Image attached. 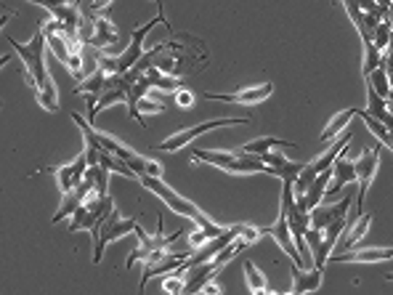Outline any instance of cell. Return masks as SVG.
Segmentation results:
<instances>
[{
    "label": "cell",
    "instance_id": "cell-1",
    "mask_svg": "<svg viewBox=\"0 0 393 295\" xmlns=\"http://www.w3.org/2000/svg\"><path fill=\"white\" fill-rule=\"evenodd\" d=\"M6 43L14 48L19 54V59L24 64V80L35 88V96L40 106L46 112H56L59 109V96H56V86H53V77L46 67V32L37 27V32L32 35L30 43H16L11 38H6Z\"/></svg>",
    "mask_w": 393,
    "mask_h": 295
},
{
    "label": "cell",
    "instance_id": "cell-2",
    "mask_svg": "<svg viewBox=\"0 0 393 295\" xmlns=\"http://www.w3.org/2000/svg\"><path fill=\"white\" fill-rule=\"evenodd\" d=\"M138 184H141L144 189H149V192L157 194V197H160V200H162L173 213H178V216H183V218L194 221V226H199V229H205V234L210 237V239L226 232L224 226H218L215 221H210V218H208V216H205V213H202L192 200H186V197H181L178 192H173V189H170L160 176H138Z\"/></svg>",
    "mask_w": 393,
    "mask_h": 295
},
{
    "label": "cell",
    "instance_id": "cell-3",
    "mask_svg": "<svg viewBox=\"0 0 393 295\" xmlns=\"http://www.w3.org/2000/svg\"><path fill=\"white\" fill-rule=\"evenodd\" d=\"M157 24H165L167 30H170V22L165 19V14L151 16V19L147 22V24H144V27H136V30H133V35H131V43H128V48L122 51L117 59L99 56V67H101L106 74H125V72H131V70H133V67L138 64V61H141V56H144V40L149 38V32L154 30ZM170 32H173V30H170Z\"/></svg>",
    "mask_w": 393,
    "mask_h": 295
},
{
    "label": "cell",
    "instance_id": "cell-4",
    "mask_svg": "<svg viewBox=\"0 0 393 295\" xmlns=\"http://www.w3.org/2000/svg\"><path fill=\"white\" fill-rule=\"evenodd\" d=\"M192 157H194V163L215 165V168H221V170H226V173H244V176H250V173H266L263 157L247 154V152H240V149H234V152L192 149Z\"/></svg>",
    "mask_w": 393,
    "mask_h": 295
},
{
    "label": "cell",
    "instance_id": "cell-5",
    "mask_svg": "<svg viewBox=\"0 0 393 295\" xmlns=\"http://www.w3.org/2000/svg\"><path fill=\"white\" fill-rule=\"evenodd\" d=\"M138 226V218L136 216H120L117 210H112V213H106V218L101 223H96L91 229L93 234V264L99 266L101 264V258H104V250L109 242H115V239H120L125 234H133V229Z\"/></svg>",
    "mask_w": 393,
    "mask_h": 295
},
{
    "label": "cell",
    "instance_id": "cell-6",
    "mask_svg": "<svg viewBox=\"0 0 393 295\" xmlns=\"http://www.w3.org/2000/svg\"><path fill=\"white\" fill-rule=\"evenodd\" d=\"M247 122H250L247 118H218V120H210V122H199V125H192V128H186V131H178V133H173V136H167L165 141H160V147H157V149H165V152H178V149L189 147L196 136L212 131V128H226V125H247Z\"/></svg>",
    "mask_w": 393,
    "mask_h": 295
},
{
    "label": "cell",
    "instance_id": "cell-7",
    "mask_svg": "<svg viewBox=\"0 0 393 295\" xmlns=\"http://www.w3.org/2000/svg\"><path fill=\"white\" fill-rule=\"evenodd\" d=\"M378 163H380V147H367L362 152V157L353 163L356 178H359V194H356V213H353L351 221H356L364 213V200H367V192H369L372 176H375V170H378ZM348 226H351V223H348Z\"/></svg>",
    "mask_w": 393,
    "mask_h": 295
},
{
    "label": "cell",
    "instance_id": "cell-8",
    "mask_svg": "<svg viewBox=\"0 0 393 295\" xmlns=\"http://www.w3.org/2000/svg\"><path fill=\"white\" fill-rule=\"evenodd\" d=\"M271 93H274L271 83H263V86H250V88L231 90V93H202V99L224 102V104H242V106H256V104L266 102Z\"/></svg>",
    "mask_w": 393,
    "mask_h": 295
},
{
    "label": "cell",
    "instance_id": "cell-9",
    "mask_svg": "<svg viewBox=\"0 0 393 295\" xmlns=\"http://www.w3.org/2000/svg\"><path fill=\"white\" fill-rule=\"evenodd\" d=\"M88 154L85 152H80L72 163L67 165H59V168H48L51 173H53V178H56V184H59V192L67 194L72 192L77 184L85 178V173H88Z\"/></svg>",
    "mask_w": 393,
    "mask_h": 295
},
{
    "label": "cell",
    "instance_id": "cell-10",
    "mask_svg": "<svg viewBox=\"0 0 393 295\" xmlns=\"http://www.w3.org/2000/svg\"><path fill=\"white\" fill-rule=\"evenodd\" d=\"M263 234H271L274 239H276V245L287 253L290 261H292L295 266H303V269H306V261H303L301 250H298V245H295V237H292V232H290L287 213H285L282 207H279V218H276V223L269 226V229H263Z\"/></svg>",
    "mask_w": 393,
    "mask_h": 295
},
{
    "label": "cell",
    "instance_id": "cell-11",
    "mask_svg": "<svg viewBox=\"0 0 393 295\" xmlns=\"http://www.w3.org/2000/svg\"><path fill=\"white\" fill-rule=\"evenodd\" d=\"M96 192V184H93V178H83L80 184H77L72 192H67V194H61V205H59V213H53V223H59V221H67L72 213H75L77 207L83 205L85 200H88V194Z\"/></svg>",
    "mask_w": 393,
    "mask_h": 295
},
{
    "label": "cell",
    "instance_id": "cell-12",
    "mask_svg": "<svg viewBox=\"0 0 393 295\" xmlns=\"http://www.w3.org/2000/svg\"><path fill=\"white\" fill-rule=\"evenodd\" d=\"M330 184H333V168H327V170H321L314 181H311V186L306 189V194L303 197H295L298 200V207H303V210H314L317 205H321V200L327 197V189H330Z\"/></svg>",
    "mask_w": 393,
    "mask_h": 295
},
{
    "label": "cell",
    "instance_id": "cell-13",
    "mask_svg": "<svg viewBox=\"0 0 393 295\" xmlns=\"http://www.w3.org/2000/svg\"><path fill=\"white\" fill-rule=\"evenodd\" d=\"M393 258V248H364V250H343L330 255L333 264H378Z\"/></svg>",
    "mask_w": 393,
    "mask_h": 295
},
{
    "label": "cell",
    "instance_id": "cell-14",
    "mask_svg": "<svg viewBox=\"0 0 393 295\" xmlns=\"http://www.w3.org/2000/svg\"><path fill=\"white\" fill-rule=\"evenodd\" d=\"M321 280H324V269H317V266L303 269V266L292 264V287H290V293L292 295L314 293V290L321 287Z\"/></svg>",
    "mask_w": 393,
    "mask_h": 295
},
{
    "label": "cell",
    "instance_id": "cell-15",
    "mask_svg": "<svg viewBox=\"0 0 393 295\" xmlns=\"http://www.w3.org/2000/svg\"><path fill=\"white\" fill-rule=\"evenodd\" d=\"M348 210H351V192L340 200V202H335V205H317L314 210H311V226H317V229H327L333 221H337V218H343V216H348Z\"/></svg>",
    "mask_w": 393,
    "mask_h": 295
},
{
    "label": "cell",
    "instance_id": "cell-16",
    "mask_svg": "<svg viewBox=\"0 0 393 295\" xmlns=\"http://www.w3.org/2000/svg\"><path fill=\"white\" fill-rule=\"evenodd\" d=\"M359 178H356V168H353V163L346 157V152H340V157L333 163V184H330V189H327V194L330 197H335V194H340L346 186H353Z\"/></svg>",
    "mask_w": 393,
    "mask_h": 295
},
{
    "label": "cell",
    "instance_id": "cell-17",
    "mask_svg": "<svg viewBox=\"0 0 393 295\" xmlns=\"http://www.w3.org/2000/svg\"><path fill=\"white\" fill-rule=\"evenodd\" d=\"M215 271H218V269H215V264H212V261L189 266V269L183 271V280H186V285H183V293H186V295L202 293L205 282H210L212 277H215Z\"/></svg>",
    "mask_w": 393,
    "mask_h": 295
},
{
    "label": "cell",
    "instance_id": "cell-18",
    "mask_svg": "<svg viewBox=\"0 0 393 295\" xmlns=\"http://www.w3.org/2000/svg\"><path fill=\"white\" fill-rule=\"evenodd\" d=\"M72 120H75L77 125H80V131H83V138H85V154H88V163L91 165H99V157H101V152H104V147H101V141H99V133H96V128L91 125V120H85L83 115H77V112H72Z\"/></svg>",
    "mask_w": 393,
    "mask_h": 295
},
{
    "label": "cell",
    "instance_id": "cell-19",
    "mask_svg": "<svg viewBox=\"0 0 393 295\" xmlns=\"http://www.w3.org/2000/svg\"><path fill=\"white\" fill-rule=\"evenodd\" d=\"M351 138H353V133H351V131H343V133H340V138L335 141L333 147L324 149V152L319 154L317 160L311 163V170H314V173H321V170L333 168V163L337 160V157H340V152H346V147L351 144Z\"/></svg>",
    "mask_w": 393,
    "mask_h": 295
},
{
    "label": "cell",
    "instance_id": "cell-20",
    "mask_svg": "<svg viewBox=\"0 0 393 295\" xmlns=\"http://www.w3.org/2000/svg\"><path fill=\"white\" fill-rule=\"evenodd\" d=\"M306 245H308V250H311V258H314V266L317 269H324L327 261H330V248H327V242H324V232L317 229V226H311L308 232H306Z\"/></svg>",
    "mask_w": 393,
    "mask_h": 295
},
{
    "label": "cell",
    "instance_id": "cell-21",
    "mask_svg": "<svg viewBox=\"0 0 393 295\" xmlns=\"http://www.w3.org/2000/svg\"><path fill=\"white\" fill-rule=\"evenodd\" d=\"M115 40H117V30H115V24H112L109 19H99V16H96V27H93L91 40H88L85 45H91L93 51H99V48L112 45Z\"/></svg>",
    "mask_w": 393,
    "mask_h": 295
},
{
    "label": "cell",
    "instance_id": "cell-22",
    "mask_svg": "<svg viewBox=\"0 0 393 295\" xmlns=\"http://www.w3.org/2000/svg\"><path fill=\"white\" fill-rule=\"evenodd\" d=\"M274 147H285V149H295L298 144L295 141H287V138H274V136H260L256 141H247L244 147H240V152H247V154H266L271 152Z\"/></svg>",
    "mask_w": 393,
    "mask_h": 295
},
{
    "label": "cell",
    "instance_id": "cell-23",
    "mask_svg": "<svg viewBox=\"0 0 393 295\" xmlns=\"http://www.w3.org/2000/svg\"><path fill=\"white\" fill-rule=\"evenodd\" d=\"M356 115H359V106H351V109L337 112V115H335V118L327 122V128L321 131V136H319V138H321V141H333L335 136H340V133L346 131L348 125H351V120L356 118Z\"/></svg>",
    "mask_w": 393,
    "mask_h": 295
},
{
    "label": "cell",
    "instance_id": "cell-24",
    "mask_svg": "<svg viewBox=\"0 0 393 295\" xmlns=\"http://www.w3.org/2000/svg\"><path fill=\"white\" fill-rule=\"evenodd\" d=\"M46 43H48V51L61 61V64H67L69 67V61H72V51H69V40H67V35L64 32H46Z\"/></svg>",
    "mask_w": 393,
    "mask_h": 295
},
{
    "label": "cell",
    "instance_id": "cell-25",
    "mask_svg": "<svg viewBox=\"0 0 393 295\" xmlns=\"http://www.w3.org/2000/svg\"><path fill=\"white\" fill-rule=\"evenodd\" d=\"M147 77L151 80V86L160 90H170V93H176L178 88H183V80L178 74H170V72H162V70H157V67H149L147 70Z\"/></svg>",
    "mask_w": 393,
    "mask_h": 295
},
{
    "label": "cell",
    "instance_id": "cell-26",
    "mask_svg": "<svg viewBox=\"0 0 393 295\" xmlns=\"http://www.w3.org/2000/svg\"><path fill=\"white\" fill-rule=\"evenodd\" d=\"M244 280H247V290L253 295L274 293L271 287H269V282H266V274H263L253 261H244Z\"/></svg>",
    "mask_w": 393,
    "mask_h": 295
},
{
    "label": "cell",
    "instance_id": "cell-27",
    "mask_svg": "<svg viewBox=\"0 0 393 295\" xmlns=\"http://www.w3.org/2000/svg\"><path fill=\"white\" fill-rule=\"evenodd\" d=\"M369 223H372V213H362V216L353 221V226H348V237H346V242H343V248H340V253L351 250V248H353V245H356V242H359V239L367 234Z\"/></svg>",
    "mask_w": 393,
    "mask_h": 295
},
{
    "label": "cell",
    "instance_id": "cell-28",
    "mask_svg": "<svg viewBox=\"0 0 393 295\" xmlns=\"http://www.w3.org/2000/svg\"><path fill=\"white\" fill-rule=\"evenodd\" d=\"M104 83H106V72L99 67L93 74H88L85 80H80V86H77V93H83V96H101V90H104Z\"/></svg>",
    "mask_w": 393,
    "mask_h": 295
},
{
    "label": "cell",
    "instance_id": "cell-29",
    "mask_svg": "<svg viewBox=\"0 0 393 295\" xmlns=\"http://www.w3.org/2000/svg\"><path fill=\"white\" fill-rule=\"evenodd\" d=\"M96 133H99V141H101V147L109 149L112 154H117V157H120V160H125V163H131V160H133V157L138 154V152H133L131 147H125L122 141H117L115 136H109V133H104V131H96Z\"/></svg>",
    "mask_w": 393,
    "mask_h": 295
},
{
    "label": "cell",
    "instance_id": "cell-30",
    "mask_svg": "<svg viewBox=\"0 0 393 295\" xmlns=\"http://www.w3.org/2000/svg\"><path fill=\"white\" fill-rule=\"evenodd\" d=\"M362 43H364V67H362V72H364V77H369V74L375 72L380 64H383V51H380V48L372 43V40H362Z\"/></svg>",
    "mask_w": 393,
    "mask_h": 295
},
{
    "label": "cell",
    "instance_id": "cell-31",
    "mask_svg": "<svg viewBox=\"0 0 393 295\" xmlns=\"http://www.w3.org/2000/svg\"><path fill=\"white\" fill-rule=\"evenodd\" d=\"M128 165H131V170H136L138 176H160L162 178V165L157 163V160L144 157V154H136Z\"/></svg>",
    "mask_w": 393,
    "mask_h": 295
},
{
    "label": "cell",
    "instance_id": "cell-32",
    "mask_svg": "<svg viewBox=\"0 0 393 295\" xmlns=\"http://www.w3.org/2000/svg\"><path fill=\"white\" fill-rule=\"evenodd\" d=\"M367 86H372V90L378 96H383V99H391V77H388V72L383 67H378L375 72L367 77Z\"/></svg>",
    "mask_w": 393,
    "mask_h": 295
},
{
    "label": "cell",
    "instance_id": "cell-33",
    "mask_svg": "<svg viewBox=\"0 0 393 295\" xmlns=\"http://www.w3.org/2000/svg\"><path fill=\"white\" fill-rule=\"evenodd\" d=\"M303 168H306V163H292V160H287L282 168H266V173H269V176H276L279 181H295Z\"/></svg>",
    "mask_w": 393,
    "mask_h": 295
},
{
    "label": "cell",
    "instance_id": "cell-34",
    "mask_svg": "<svg viewBox=\"0 0 393 295\" xmlns=\"http://www.w3.org/2000/svg\"><path fill=\"white\" fill-rule=\"evenodd\" d=\"M391 35H393V24L388 19H383L378 24V30H375V35H372V43L385 54V51H388V43H391Z\"/></svg>",
    "mask_w": 393,
    "mask_h": 295
},
{
    "label": "cell",
    "instance_id": "cell-35",
    "mask_svg": "<svg viewBox=\"0 0 393 295\" xmlns=\"http://www.w3.org/2000/svg\"><path fill=\"white\" fill-rule=\"evenodd\" d=\"M183 285H186L183 274L170 271V274H165V280L160 282V290H162V293H167V295H181L183 293Z\"/></svg>",
    "mask_w": 393,
    "mask_h": 295
},
{
    "label": "cell",
    "instance_id": "cell-36",
    "mask_svg": "<svg viewBox=\"0 0 393 295\" xmlns=\"http://www.w3.org/2000/svg\"><path fill=\"white\" fill-rule=\"evenodd\" d=\"M348 229V216H343V218H337V221H333L327 229H324V242H327V248L333 250L335 242H337V237L343 234Z\"/></svg>",
    "mask_w": 393,
    "mask_h": 295
},
{
    "label": "cell",
    "instance_id": "cell-37",
    "mask_svg": "<svg viewBox=\"0 0 393 295\" xmlns=\"http://www.w3.org/2000/svg\"><path fill=\"white\" fill-rule=\"evenodd\" d=\"M343 6H346L348 16H351V22H353V27H356V32L364 27V11L362 6H359V0H343Z\"/></svg>",
    "mask_w": 393,
    "mask_h": 295
},
{
    "label": "cell",
    "instance_id": "cell-38",
    "mask_svg": "<svg viewBox=\"0 0 393 295\" xmlns=\"http://www.w3.org/2000/svg\"><path fill=\"white\" fill-rule=\"evenodd\" d=\"M173 99H176V104H178L181 109H192L196 102L194 90H189V88H178L176 93H173Z\"/></svg>",
    "mask_w": 393,
    "mask_h": 295
},
{
    "label": "cell",
    "instance_id": "cell-39",
    "mask_svg": "<svg viewBox=\"0 0 393 295\" xmlns=\"http://www.w3.org/2000/svg\"><path fill=\"white\" fill-rule=\"evenodd\" d=\"M263 157V163H266V168H282V165L287 163V157L282 154V152H266V154H260Z\"/></svg>",
    "mask_w": 393,
    "mask_h": 295
},
{
    "label": "cell",
    "instance_id": "cell-40",
    "mask_svg": "<svg viewBox=\"0 0 393 295\" xmlns=\"http://www.w3.org/2000/svg\"><path fill=\"white\" fill-rule=\"evenodd\" d=\"M30 3H35V6H43L48 14H56L59 8H64L69 0H30Z\"/></svg>",
    "mask_w": 393,
    "mask_h": 295
},
{
    "label": "cell",
    "instance_id": "cell-41",
    "mask_svg": "<svg viewBox=\"0 0 393 295\" xmlns=\"http://www.w3.org/2000/svg\"><path fill=\"white\" fill-rule=\"evenodd\" d=\"M208 239H210V237L205 234V229H199V226H196L194 232L189 234V248H194V250H196V248H202Z\"/></svg>",
    "mask_w": 393,
    "mask_h": 295
},
{
    "label": "cell",
    "instance_id": "cell-42",
    "mask_svg": "<svg viewBox=\"0 0 393 295\" xmlns=\"http://www.w3.org/2000/svg\"><path fill=\"white\" fill-rule=\"evenodd\" d=\"M224 293V287L221 285H215V282H205V287H202V295H221Z\"/></svg>",
    "mask_w": 393,
    "mask_h": 295
},
{
    "label": "cell",
    "instance_id": "cell-43",
    "mask_svg": "<svg viewBox=\"0 0 393 295\" xmlns=\"http://www.w3.org/2000/svg\"><path fill=\"white\" fill-rule=\"evenodd\" d=\"M109 6H112V0H93V3H91V6H88V8L99 14V11H104V8H109Z\"/></svg>",
    "mask_w": 393,
    "mask_h": 295
},
{
    "label": "cell",
    "instance_id": "cell-44",
    "mask_svg": "<svg viewBox=\"0 0 393 295\" xmlns=\"http://www.w3.org/2000/svg\"><path fill=\"white\" fill-rule=\"evenodd\" d=\"M149 3H154V6H157V8L162 11V0H149ZM162 14H165V11H162Z\"/></svg>",
    "mask_w": 393,
    "mask_h": 295
},
{
    "label": "cell",
    "instance_id": "cell-45",
    "mask_svg": "<svg viewBox=\"0 0 393 295\" xmlns=\"http://www.w3.org/2000/svg\"><path fill=\"white\" fill-rule=\"evenodd\" d=\"M388 112L393 115V93H391V99H388Z\"/></svg>",
    "mask_w": 393,
    "mask_h": 295
},
{
    "label": "cell",
    "instance_id": "cell-46",
    "mask_svg": "<svg viewBox=\"0 0 393 295\" xmlns=\"http://www.w3.org/2000/svg\"><path fill=\"white\" fill-rule=\"evenodd\" d=\"M388 22L393 24V3H391V8H388Z\"/></svg>",
    "mask_w": 393,
    "mask_h": 295
},
{
    "label": "cell",
    "instance_id": "cell-47",
    "mask_svg": "<svg viewBox=\"0 0 393 295\" xmlns=\"http://www.w3.org/2000/svg\"><path fill=\"white\" fill-rule=\"evenodd\" d=\"M385 280H388V282H393V274H385Z\"/></svg>",
    "mask_w": 393,
    "mask_h": 295
}]
</instances>
